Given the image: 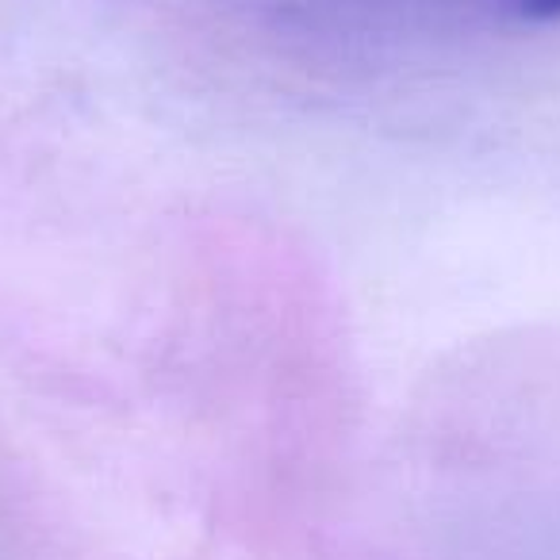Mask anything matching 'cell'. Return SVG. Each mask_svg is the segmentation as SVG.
<instances>
[{
	"label": "cell",
	"instance_id": "obj_1",
	"mask_svg": "<svg viewBox=\"0 0 560 560\" xmlns=\"http://www.w3.org/2000/svg\"><path fill=\"white\" fill-rule=\"evenodd\" d=\"M518 9L529 20H560V0H518Z\"/></svg>",
	"mask_w": 560,
	"mask_h": 560
}]
</instances>
